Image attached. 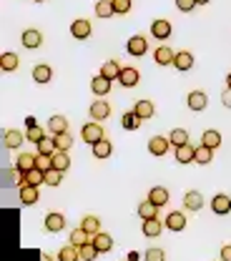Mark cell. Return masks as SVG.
<instances>
[{
  "label": "cell",
  "instance_id": "obj_1",
  "mask_svg": "<svg viewBox=\"0 0 231 261\" xmlns=\"http://www.w3.org/2000/svg\"><path fill=\"white\" fill-rule=\"evenodd\" d=\"M126 50H129V56H133V58H141L148 50V40L143 35H133L131 40L126 43Z\"/></svg>",
  "mask_w": 231,
  "mask_h": 261
},
{
  "label": "cell",
  "instance_id": "obj_2",
  "mask_svg": "<svg viewBox=\"0 0 231 261\" xmlns=\"http://www.w3.org/2000/svg\"><path fill=\"white\" fill-rule=\"evenodd\" d=\"M81 136H83V141L86 143H98L103 141V128H100V123H86L83 128H81Z\"/></svg>",
  "mask_w": 231,
  "mask_h": 261
},
{
  "label": "cell",
  "instance_id": "obj_3",
  "mask_svg": "<svg viewBox=\"0 0 231 261\" xmlns=\"http://www.w3.org/2000/svg\"><path fill=\"white\" fill-rule=\"evenodd\" d=\"M211 208H214V214H219V216H226V214H231V196L216 194L214 198H211Z\"/></svg>",
  "mask_w": 231,
  "mask_h": 261
},
{
  "label": "cell",
  "instance_id": "obj_4",
  "mask_svg": "<svg viewBox=\"0 0 231 261\" xmlns=\"http://www.w3.org/2000/svg\"><path fill=\"white\" fill-rule=\"evenodd\" d=\"M168 146H171V138H164V136H153L148 141V151L153 156H166L168 153Z\"/></svg>",
  "mask_w": 231,
  "mask_h": 261
},
{
  "label": "cell",
  "instance_id": "obj_5",
  "mask_svg": "<svg viewBox=\"0 0 231 261\" xmlns=\"http://www.w3.org/2000/svg\"><path fill=\"white\" fill-rule=\"evenodd\" d=\"M70 35H73L75 40H86V38L91 35V23H88L86 18L73 20V25H70Z\"/></svg>",
  "mask_w": 231,
  "mask_h": 261
},
{
  "label": "cell",
  "instance_id": "obj_6",
  "mask_svg": "<svg viewBox=\"0 0 231 261\" xmlns=\"http://www.w3.org/2000/svg\"><path fill=\"white\" fill-rule=\"evenodd\" d=\"M186 216L181 214V211H171L168 216H166V228H171V231H184L186 228Z\"/></svg>",
  "mask_w": 231,
  "mask_h": 261
},
{
  "label": "cell",
  "instance_id": "obj_7",
  "mask_svg": "<svg viewBox=\"0 0 231 261\" xmlns=\"http://www.w3.org/2000/svg\"><path fill=\"white\" fill-rule=\"evenodd\" d=\"M23 186V173L13 166V168H8V171H3V186L5 189H13V186Z\"/></svg>",
  "mask_w": 231,
  "mask_h": 261
},
{
  "label": "cell",
  "instance_id": "obj_8",
  "mask_svg": "<svg viewBox=\"0 0 231 261\" xmlns=\"http://www.w3.org/2000/svg\"><path fill=\"white\" fill-rule=\"evenodd\" d=\"M186 103H189L191 111H203V108L209 106V96H206L203 91H194V93H189Z\"/></svg>",
  "mask_w": 231,
  "mask_h": 261
},
{
  "label": "cell",
  "instance_id": "obj_9",
  "mask_svg": "<svg viewBox=\"0 0 231 261\" xmlns=\"http://www.w3.org/2000/svg\"><path fill=\"white\" fill-rule=\"evenodd\" d=\"M151 33H153V38L166 40V38L171 35V23H168L166 18H159V20H153V23H151Z\"/></svg>",
  "mask_w": 231,
  "mask_h": 261
},
{
  "label": "cell",
  "instance_id": "obj_10",
  "mask_svg": "<svg viewBox=\"0 0 231 261\" xmlns=\"http://www.w3.org/2000/svg\"><path fill=\"white\" fill-rule=\"evenodd\" d=\"M196 159V148L184 143V146H176V163H194Z\"/></svg>",
  "mask_w": 231,
  "mask_h": 261
},
{
  "label": "cell",
  "instance_id": "obj_11",
  "mask_svg": "<svg viewBox=\"0 0 231 261\" xmlns=\"http://www.w3.org/2000/svg\"><path fill=\"white\" fill-rule=\"evenodd\" d=\"M108 116H111V106H108L106 100L91 103V118H93V121H106Z\"/></svg>",
  "mask_w": 231,
  "mask_h": 261
},
{
  "label": "cell",
  "instance_id": "obj_12",
  "mask_svg": "<svg viewBox=\"0 0 231 261\" xmlns=\"http://www.w3.org/2000/svg\"><path fill=\"white\" fill-rule=\"evenodd\" d=\"M45 228H48L50 233L63 231V228H66V216H63V214H48V216H45Z\"/></svg>",
  "mask_w": 231,
  "mask_h": 261
},
{
  "label": "cell",
  "instance_id": "obj_13",
  "mask_svg": "<svg viewBox=\"0 0 231 261\" xmlns=\"http://www.w3.org/2000/svg\"><path fill=\"white\" fill-rule=\"evenodd\" d=\"M164 224L166 221H159V216H156V219H146V221H143V236L156 239V236L164 231Z\"/></svg>",
  "mask_w": 231,
  "mask_h": 261
},
{
  "label": "cell",
  "instance_id": "obj_14",
  "mask_svg": "<svg viewBox=\"0 0 231 261\" xmlns=\"http://www.w3.org/2000/svg\"><path fill=\"white\" fill-rule=\"evenodd\" d=\"M40 184H45V171L31 168L28 173H23V186H40Z\"/></svg>",
  "mask_w": 231,
  "mask_h": 261
},
{
  "label": "cell",
  "instance_id": "obj_15",
  "mask_svg": "<svg viewBox=\"0 0 231 261\" xmlns=\"http://www.w3.org/2000/svg\"><path fill=\"white\" fill-rule=\"evenodd\" d=\"M40 43H43V33L40 31H35V28L23 31V45H25V48H31V50H33V48H38Z\"/></svg>",
  "mask_w": 231,
  "mask_h": 261
},
{
  "label": "cell",
  "instance_id": "obj_16",
  "mask_svg": "<svg viewBox=\"0 0 231 261\" xmlns=\"http://www.w3.org/2000/svg\"><path fill=\"white\" fill-rule=\"evenodd\" d=\"M50 78H53V70H50V65L38 63L33 68V81H35V83H40V86H43V83H48Z\"/></svg>",
  "mask_w": 231,
  "mask_h": 261
},
{
  "label": "cell",
  "instance_id": "obj_17",
  "mask_svg": "<svg viewBox=\"0 0 231 261\" xmlns=\"http://www.w3.org/2000/svg\"><path fill=\"white\" fill-rule=\"evenodd\" d=\"M153 58H156V63H159V65H173V58H176V53H173V50H171L168 45H161V48H156Z\"/></svg>",
  "mask_w": 231,
  "mask_h": 261
},
{
  "label": "cell",
  "instance_id": "obj_18",
  "mask_svg": "<svg viewBox=\"0 0 231 261\" xmlns=\"http://www.w3.org/2000/svg\"><path fill=\"white\" fill-rule=\"evenodd\" d=\"M173 65H176L178 70H191V68H194V56H191L189 50H181V53H176Z\"/></svg>",
  "mask_w": 231,
  "mask_h": 261
},
{
  "label": "cell",
  "instance_id": "obj_19",
  "mask_svg": "<svg viewBox=\"0 0 231 261\" xmlns=\"http://www.w3.org/2000/svg\"><path fill=\"white\" fill-rule=\"evenodd\" d=\"M93 244L98 246L100 254H108V251L113 249V239H111V233H103V231H98V233L93 236Z\"/></svg>",
  "mask_w": 231,
  "mask_h": 261
},
{
  "label": "cell",
  "instance_id": "obj_20",
  "mask_svg": "<svg viewBox=\"0 0 231 261\" xmlns=\"http://www.w3.org/2000/svg\"><path fill=\"white\" fill-rule=\"evenodd\" d=\"M20 203L23 206L38 203V186H20Z\"/></svg>",
  "mask_w": 231,
  "mask_h": 261
},
{
  "label": "cell",
  "instance_id": "obj_21",
  "mask_svg": "<svg viewBox=\"0 0 231 261\" xmlns=\"http://www.w3.org/2000/svg\"><path fill=\"white\" fill-rule=\"evenodd\" d=\"M121 65L116 63V61H108V63H103L100 65V75H106L108 81H118V75H121Z\"/></svg>",
  "mask_w": 231,
  "mask_h": 261
},
{
  "label": "cell",
  "instance_id": "obj_22",
  "mask_svg": "<svg viewBox=\"0 0 231 261\" xmlns=\"http://www.w3.org/2000/svg\"><path fill=\"white\" fill-rule=\"evenodd\" d=\"M141 123H143V118H141L136 111H131V113H123V116H121V126H123L126 130H136Z\"/></svg>",
  "mask_w": 231,
  "mask_h": 261
},
{
  "label": "cell",
  "instance_id": "obj_23",
  "mask_svg": "<svg viewBox=\"0 0 231 261\" xmlns=\"http://www.w3.org/2000/svg\"><path fill=\"white\" fill-rule=\"evenodd\" d=\"M23 133L20 130H15V128H10V130H5V138H3V143H5V148H18L20 143H23Z\"/></svg>",
  "mask_w": 231,
  "mask_h": 261
},
{
  "label": "cell",
  "instance_id": "obj_24",
  "mask_svg": "<svg viewBox=\"0 0 231 261\" xmlns=\"http://www.w3.org/2000/svg\"><path fill=\"white\" fill-rule=\"evenodd\" d=\"M88 241H91V233H88L83 226H78V228H73V231H70V244H73V246H78V249H81V246H83V244H88Z\"/></svg>",
  "mask_w": 231,
  "mask_h": 261
},
{
  "label": "cell",
  "instance_id": "obj_25",
  "mask_svg": "<svg viewBox=\"0 0 231 261\" xmlns=\"http://www.w3.org/2000/svg\"><path fill=\"white\" fill-rule=\"evenodd\" d=\"M118 81H121L126 88L138 86V70H136V68H123V70H121V75H118Z\"/></svg>",
  "mask_w": 231,
  "mask_h": 261
},
{
  "label": "cell",
  "instance_id": "obj_26",
  "mask_svg": "<svg viewBox=\"0 0 231 261\" xmlns=\"http://www.w3.org/2000/svg\"><path fill=\"white\" fill-rule=\"evenodd\" d=\"M91 88H93L96 96H106V93L111 91V81H108L106 75H96V78L91 81Z\"/></svg>",
  "mask_w": 231,
  "mask_h": 261
},
{
  "label": "cell",
  "instance_id": "obj_27",
  "mask_svg": "<svg viewBox=\"0 0 231 261\" xmlns=\"http://www.w3.org/2000/svg\"><path fill=\"white\" fill-rule=\"evenodd\" d=\"M184 206H186L189 211H198V208L203 206V196L198 194V191H189V194L184 196Z\"/></svg>",
  "mask_w": 231,
  "mask_h": 261
},
{
  "label": "cell",
  "instance_id": "obj_28",
  "mask_svg": "<svg viewBox=\"0 0 231 261\" xmlns=\"http://www.w3.org/2000/svg\"><path fill=\"white\" fill-rule=\"evenodd\" d=\"M148 201H153V203L161 208V206L168 203V191H166L164 186H153V189H151V194H148Z\"/></svg>",
  "mask_w": 231,
  "mask_h": 261
},
{
  "label": "cell",
  "instance_id": "obj_29",
  "mask_svg": "<svg viewBox=\"0 0 231 261\" xmlns=\"http://www.w3.org/2000/svg\"><path fill=\"white\" fill-rule=\"evenodd\" d=\"M58 261H81V249L73 246V244H68V246H63L58 251Z\"/></svg>",
  "mask_w": 231,
  "mask_h": 261
},
{
  "label": "cell",
  "instance_id": "obj_30",
  "mask_svg": "<svg viewBox=\"0 0 231 261\" xmlns=\"http://www.w3.org/2000/svg\"><path fill=\"white\" fill-rule=\"evenodd\" d=\"M133 111H136L143 121H146V118H153V113H156V111H153V103H151V100H143V98L136 100V108H133Z\"/></svg>",
  "mask_w": 231,
  "mask_h": 261
},
{
  "label": "cell",
  "instance_id": "obj_31",
  "mask_svg": "<svg viewBox=\"0 0 231 261\" xmlns=\"http://www.w3.org/2000/svg\"><path fill=\"white\" fill-rule=\"evenodd\" d=\"M201 143L216 151V148L221 146V133H219V130H203V136H201Z\"/></svg>",
  "mask_w": 231,
  "mask_h": 261
},
{
  "label": "cell",
  "instance_id": "obj_32",
  "mask_svg": "<svg viewBox=\"0 0 231 261\" xmlns=\"http://www.w3.org/2000/svg\"><path fill=\"white\" fill-rule=\"evenodd\" d=\"M138 216L146 221V219H156L159 216V206L153 203V201H143L141 206H138Z\"/></svg>",
  "mask_w": 231,
  "mask_h": 261
},
{
  "label": "cell",
  "instance_id": "obj_33",
  "mask_svg": "<svg viewBox=\"0 0 231 261\" xmlns=\"http://www.w3.org/2000/svg\"><path fill=\"white\" fill-rule=\"evenodd\" d=\"M48 128H50V133H53V136H56V133H66V130H68V118H66V116H50Z\"/></svg>",
  "mask_w": 231,
  "mask_h": 261
},
{
  "label": "cell",
  "instance_id": "obj_34",
  "mask_svg": "<svg viewBox=\"0 0 231 261\" xmlns=\"http://www.w3.org/2000/svg\"><path fill=\"white\" fill-rule=\"evenodd\" d=\"M15 168H18L20 173H28L31 168H35V156H31V153H20V156L15 159Z\"/></svg>",
  "mask_w": 231,
  "mask_h": 261
},
{
  "label": "cell",
  "instance_id": "obj_35",
  "mask_svg": "<svg viewBox=\"0 0 231 261\" xmlns=\"http://www.w3.org/2000/svg\"><path fill=\"white\" fill-rule=\"evenodd\" d=\"M38 153H48V156H53L56 151H58V146H56V138H48V136H43L38 143Z\"/></svg>",
  "mask_w": 231,
  "mask_h": 261
},
{
  "label": "cell",
  "instance_id": "obj_36",
  "mask_svg": "<svg viewBox=\"0 0 231 261\" xmlns=\"http://www.w3.org/2000/svg\"><path fill=\"white\" fill-rule=\"evenodd\" d=\"M98 246H96V244H93V239H91V241H88V244H83V246H81V259L83 261H96L98 259Z\"/></svg>",
  "mask_w": 231,
  "mask_h": 261
},
{
  "label": "cell",
  "instance_id": "obj_37",
  "mask_svg": "<svg viewBox=\"0 0 231 261\" xmlns=\"http://www.w3.org/2000/svg\"><path fill=\"white\" fill-rule=\"evenodd\" d=\"M113 153V146H111V141H98V143H93V156L96 159H108Z\"/></svg>",
  "mask_w": 231,
  "mask_h": 261
},
{
  "label": "cell",
  "instance_id": "obj_38",
  "mask_svg": "<svg viewBox=\"0 0 231 261\" xmlns=\"http://www.w3.org/2000/svg\"><path fill=\"white\" fill-rule=\"evenodd\" d=\"M96 15H98V18H111V15H116L113 0H98V3H96Z\"/></svg>",
  "mask_w": 231,
  "mask_h": 261
},
{
  "label": "cell",
  "instance_id": "obj_39",
  "mask_svg": "<svg viewBox=\"0 0 231 261\" xmlns=\"http://www.w3.org/2000/svg\"><path fill=\"white\" fill-rule=\"evenodd\" d=\"M214 161V148H209V146H198L196 148V159H194V163H201V166H206V163Z\"/></svg>",
  "mask_w": 231,
  "mask_h": 261
},
{
  "label": "cell",
  "instance_id": "obj_40",
  "mask_svg": "<svg viewBox=\"0 0 231 261\" xmlns=\"http://www.w3.org/2000/svg\"><path fill=\"white\" fill-rule=\"evenodd\" d=\"M53 168H58V171H63V173H66L68 168H70L68 151H56V153H53Z\"/></svg>",
  "mask_w": 231,
  "mask_h": 261
},
{
  "label": "cell",
  "instance_id": "obj_41",
  "mask_svg": "<svg viewBox=\"0 0 231 261\" xmlns=\"http://www.w3.org/2000/svg\"><path fill=\"white\" fill-rule=\"evenodd\" d=\"M18 63H20V61H18V56H15V53H3V56H0V68H3L5 73L15 70Z\"/></svg>",
  "mask_w": 231,
  "mask_h": 261
},
{
  "label": "cell",
  "instance_id": "obj_42",
  "mask_svg": "<svg viewBox=\"0 0 231 261\" xmlns=\"http://www.w3.org/2000/svg\"><path fill=\"white\" fill-rule=\"evenodd\" d=\"M81 226L86 228V231H88L91 236H96V233H98V231H100V221H98V219H96V216H83V221H81Z\"/></svg>",
  "mask_w": 231,
  "mask_h": 261
},
{
  "label": "cell",
  "instance_id": "obj_43",
  "mask_svg": "<svg viewBox=\"0 0 231 261\" xmlns=\"http://www.w3.org/2000/svg\"><path fill=\"white\" fill-rule=\"evenodd\" d=\"M56 138V146H58V151H70V146H73V138H70V133H56L53 136Z\"/></svg>",
  "mask_w": 231,
  "mask_h": 261
},
{
  "label": "cell",
  "instance_id": "obj_44",
  "mask_svg": "<svg viewBox=\"0 0 231 261\" xmlns=\"http://www.w3.org/2000/svg\"><path fill=\"white\" fill-rule=\"evenodd\" d=\"M168 138H171V146H184V143H189V133L184 128H173Z\"/></svg>",
  "mask_w": 231,
  "mask_h": 261
},
{
  "label": "cell",
  "instance_id": "obj_45",
  "mask_svg": "<svg viewBox=\"0 0 231 261\" xmlns=\"http://www.w3.org/2000/svg\"><path fill=\"white\" fill-rule=\"evenodd\" d=\"M143 259L146 261H166V251L164 249H159V246H151V249H146Z\"/></svg>",
  "mask_w": 231,
  "mask_h": 261
},
{
  "label": "cell",
  "instance_id": "obj_46",
  "mask_svg": "<svg viewBox=\"0 0 231 261\" xmlns=\"http://www.w3.org/2000/svg\"><path fill=\"white\" fill-rule=\"evenodd\" d=\"M35 168H40V171H50V168H53V156H48V153H38V156H35Z\"/></svg>",
  "mask_w": 231,
  "mask_h": 261
},
{
  "label": "cell",
  "instance_id": "obj_47",
  "mask_svg": "<svg viewBox=\"0 0 231 261\" xmlns=\"http://www.w3.org/2000/svg\"><path fill=\"white\" fill-rule=\"evenodd\" d=\"M61 181H63V171H58V168L45 171V184H48V186H58Z\"/></svg>",
  "mask_w": 231,
  "mask_h": 261
},
{
  "label": "cell",
  "instance_id": "obj_48",
  "mask_svg": "<svg viewBox=\"0 0 231 261\" xmlns=\"http://www.w3.org/2000/svg\"><path fill=\"white\" fill-rule=\"evenodd\" d=\"M45 133H43V128L35 123V126H28V130H25V141H31V143H38L40 138H43Z\"/></svg>",
  "mask_w": 231,
  "mask_h": 261
},
{
  "label": "cell",
  "instance_id": "obj_49",
  "mask_svg": "<svg viewBox=\"0 0 231 261\" xmlns=\"http://www.w3.org/2000/svg\"><path fill=\"white\" fill-rule=\"evenodd\" d=\"M113 8H116V15H126L131 10V0H113Z\"/></svg>",
  "mask_w": 231,
  "mask_h": 261
},
{
  "label": "cell",
  "instance_id": "obj_50",
  "mask_svg": "<svg viewBox=\"0 0 231 261\" xmlns=\"http://www.w3.org/2000/svg\"><path fill=\"white\" fill-rule=\"evenodd\" d=\"M196 5H198L196 0H176V8H178L181 13H191Z\"/></svg>",
  "mask_w": 231,
  "mask_h": 261
},
{
  "label": "cell",
  "instance_id": "obj_51",
  "mask_svg": "<svg viewBox=\"0 0 231 261\" xmlns=\"http://www.w3.org/2000/svg\"><path fill=\"white\" fill-rule=\"evenodd\" d=\"M221 103H224L226 108H231V88H226V91L221 93Z\"/></svg>",
  "mask_w": 231,
  "mask_h": 261
},
{
  "label": "cell",
  "instance_id": "obj_52",
  "mask_svg": "<svg viewBox=\"0 0 231 261\" xmlns=\"http://www.w3.org/2000/svg\"><path fill=\"white\" fill-rule=\"evenodd\" d=\"M221 259L231 261V246H224V249H221Z\"/></svg>",
  "mask_w": 231,
  "mask_h": 261
},
{
  "label": "cell",
  "instance_id": "obj_53",
  "mask_svg": "<svg viewBox=\"0 0 231 261\" xmlns=\"http://www.w3.org/2000/svg\"><path fill=\"white\" fill-rule=\"evenodd\" d=\"M40 261H53V259H50L48 254H43V256H40Z\"/></svg>",
  "mask_w": 231,
  "mask_h": 261
},
{
  "label": "cell",
  "instance_id": "obj_54",
  "mask_svg": "<svg viewBox=\"0 0 231 261\" xmlns=\"http://www.w3.org/2000/svg\"><path fill=\"white\" fill-rule=\"evenodd\" d=\"M198 5H206V3H211V0H196Z\"/></svg>",
  "mask_w": 231,
  "mask_h": 261
},
{
  "label": "cell",
  "instance_id": "obj_55",
  "mask_svg": "<svg viewBox=\"0 0 231 261\" xmlns=\"http://www.w3.org/2000/svg\"><path fill=\"white\" fill-rule=\"evenodd\" d=\"M226 83H229V88H231V73H229V78H226Z\"/></svg>",
  "mask_w": 231,
  "mask_h": 261
},
{
  "label": "cell",
  "instance_id": "obj_56",
  "mask_svg": "<svg viewBox=\"0 0 231 261\" xmlns=\"http://www.w3.org/2000/svg\"><path fill=\"white\" fill-rule=\"evenodd\" d=\"M35 3H43V0H35Z\"/></svg>",
  "mask_w": 231,
  "mask_h": 261
}]
</instances>
